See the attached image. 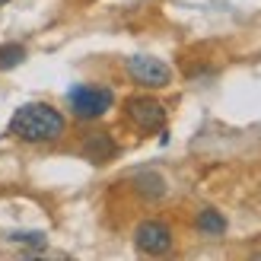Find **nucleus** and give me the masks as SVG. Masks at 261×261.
Segmentation results:
<instances>
[{"label": "nucleus", "instance_id": "f257e3e1", "mask_svg": "<svg viewBox=\"0 0 261 261\" xmlns=\"http://www.w3.org/2000/svg\"><path fill=\"white\" fill-rule=\"evenodd\" d=\"M64 130H67L64 115L48 102H25L10 118V134L22 143H55L64 137Z\"/></svg>", "mask_w": 261, "mask_h": 261}, {"label": "nucleus", "instance_id": "7ed1b4c3", "mask_svg": "<svg viewBox=\"0 0 261 261\" xmlns=\"http://www.w3.org/2000/svg\"><path fill=\"white\" fill-rule=\"evenodd\" d=\"M127 76L134 80L137 86H147V89H163L172 83V67L166 61L153 58V55H134L127 61Z\"/></svg>", "mask_w": 261, "mask_h": 261}, {"label": "nucleus", "instance_id": "0eeeda50", "mask_svg": "<svg viewBox=\"0 0 261 261\" xmlns=\"http://www.w3.org/2000/svg\"><path fill=\"white\" fill-rule=\"evenodd\" d=\"M194 223H198V229L204 232V236H223L226 232V217L220 211H214V207H204Z\"/></svg>", "mask_w": 261, "mask_h": 261}, {"label": "nucleus", "instance_id": "423d86ee", "mask_svg": "<svg viewBox=\"0 0 261 261\" xmlns=\"http://www.w3.org/2000/svg\"><path fill=\"white\" fill-rule=\"evenodd\" d=\"M115 150H118V147H115V140L109 134H86V140H83V156H86V160H93V163L112 160Z\"/></svg>", "mask_w": 261, "mask_h": 261}, {"label": "nucleus", "instance_id": "20e7f679", "mask_svg": "<svg viewBox=\"0 0 261 261\" xmlns=\"http://www.w3.org/2000/svg\"><path fill=\"white\" fill-rule=\"evenodd\" d=\"M124 115L134 127L143 130V134L163 130V124H166V106L153 96H130L124 102Z\"/></svg>", "mask_w": 261, "mask_h": 261}, {"label": "nucleus", "instance_id": "6e6552de", "mask_svg": "<svg viewBox=\"0 0 261 261\" xmlns=\"http://www.w3.org/2000/svg\"><path fill=\"white\" fill-rule=\"evenodd\" d=\"M25 61V48L22 45H0V70H13Z\"/></svg>", "mask_w": 261, "mask_h": 261}, {"label": "nucleus", "instance_id": "1a4fd4ad", "mask_svg": "<svg viewBox=\"0 0 261 261\" xmlns=\"http://www.w3.org/2000/svg\"><path fill=\"white\" fill-rule=\"evenodd\" d=\"M10 242L32 245V249H45V232H10Z\"/></svg>", "mask_w": 261, "mask_h": 261}, {"label": "nucleus", "instance_id": "9d476101", "mask_svg": "<svg viewBox=\"0 0 261 261\" xmlns=\"http://www.w3.org/2000/svg\"><path fill=\"white\" fill-rule=\"evenodd\" d=\"M0 4H4V0H0Z\"/></svg>", "mask_w": 261, "mask_h": 261}, {"label": "nucleus", "instance_id": "39448f33", "mask_svg": "<svg viewBox=\"0 0 261 261\" xmlns=\"http://www.w3.org/2000/svg\"><path fill=\"white\" fill-rule=\"evenodd\" d=\"M134 245L143 255H166L172 249V229L160 220H143L134 229Z\"/></svg>", "mask_w": 261, "mask_h": 261}, {"label": "nucleus", "instance_id": "f03ea898", "mask_svg": "<svg viewBox=\"0 0 261 261\" xmlns=\"http://www.w3.org/2000/svg\"><path fill=\"white\" fill-rule=\"evenodd\" d=\"M67 106H70V112L80 121H96L115 106V93L109 86H86V83H80V86H73L67 93Z\"/></svg>", "mask_w": 261, "mask_h": 261}]
</instances>
